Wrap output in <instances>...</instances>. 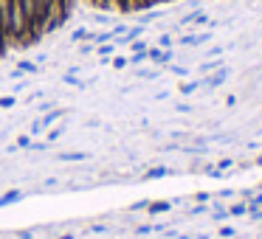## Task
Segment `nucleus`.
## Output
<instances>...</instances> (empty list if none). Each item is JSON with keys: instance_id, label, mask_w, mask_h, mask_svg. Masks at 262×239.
<instances>
[{"instance_id": "f257e3e1", "label": "nucleus", "mask_w": 262, "mask_h": 239, "mask_svg": "<svg viewBox=\"0 0 262 239\" xmlns=\"http://www.w3.org/2000/svg\"><path fill=\"white\" fill-rule=\"evenodd\" d=\"M99 9H144V6H152L158 0H88Z\"/></svg>"}]
</instances>
